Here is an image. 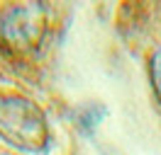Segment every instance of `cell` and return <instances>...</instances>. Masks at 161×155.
<instances>
[{"instance_id": "7a4b0ae2", "label": "cell", "mask_w": 161, "mask_h": 155, "mask_svg": "<svg viewBox=\"0 0 161 155\" xmlns=\"http://www.w3.org/2000/svg\"><path fill=\"white\" fill-rule=\"evenodd\" d=\"M49 29L47 5L42 2H15L0 8V46L12 53L37 51Z\"/></svg>"}, {"instance_id": "3957f363", "label": "cell", "mask_w": 161, "mask_h": 155, "mask_svg": "<svg viewBox=\"0 0 161 155\" xmlns=\"http://www.w3.org/2000/svg\"><path fill=\"white\" fill-rule=\"evenodd\" d=\"M149 80L151 90L156 95V102L161 104V46H156L149 56Z\"/></svg>"}, {"instance_id": "6da1fadb", "label": "cell", "mask_w": 161, "mask_h": 155, "mask_svg": "<svg viewBox=\"0 0 161 155\" xmlns=\"http://www.w3.org/2000/svg\"><path fill=\"white\" fill-rule=\"evenodd\" d=\"M0 141H5L22 153H47L51 145V133L44 109L25 95H3L0 97Z\"/></svg>"}, {"instance_id": "277c9868", "label": "cell", "mask_w": 161, "mask_h": 155, "mask_svg": "<svg viewBox=\"0 0 161 155\" xmlns=\"http://www.w3.org/2000/svg\"><path fill=\"white\" fill-rule=\"evenodd\" d=\"M0 155H5V153H0Z\"/></svg>"}]
</instances>
